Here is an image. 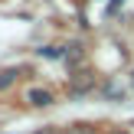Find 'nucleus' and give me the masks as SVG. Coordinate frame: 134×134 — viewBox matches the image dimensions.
<instances>
[{
    "label": "nucleus",
    "mask_w": 134,
    "mask_h": 134,
    "mask_svg": "<svg viewBox=\"0 0 134 134\" xmlns=\"http://www.w3.org/2000/svg\"><path fill=\"white\" fill-rule=\"evenodd\" d=\"M30 98L33 105H39V108H46V105H52V92H46V88H30Z\"/></svg>",
    "instance_id": "1"
},
{
    "label": "nucleus",
    "mask_w": 134,
    "mask_h": 134,
    "mask_svg": "<svg viewBox=\"0 0 134 134\" xmlns=\"http://www.w3.org/2000/svg\"><path fill=\"white\" fill-rule=\"evenodd\" d=\"M69 134H95V128H88V124H75Z\"/></svg>",
    "instance_id": "2"
},
{
    "label": "nucleus",
    "mask_w": 134,
    "mask_h": 134,
    "mask_svg": "<svg viewBox=\"0 0 134 134\" xmlns=\"http://www.w3.org/2000/svg\"><path fill=\"white\" fill-rule=\"evenodd\" d=\"M118 3H124V0H115V3L108 7V13H115V10H118Z\"/></svg>",
    "instance_id": "3"
}]
</instances>
